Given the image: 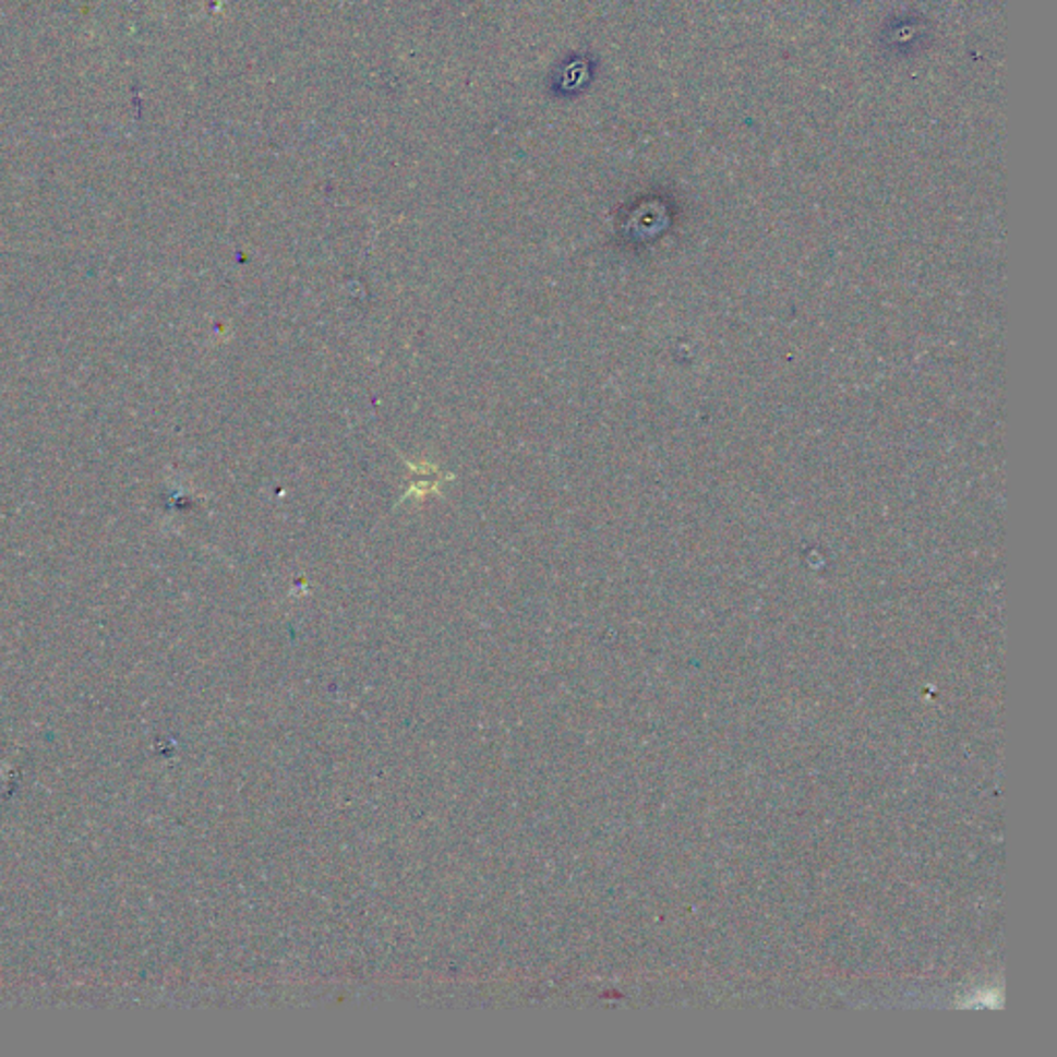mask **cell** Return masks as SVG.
Listing matches in <instances>:
<instances>
[{
  "label": "cell",
  "mask_w": 1057,
  "mask_h": 1057,
  "mask_svg": "<svg viewBox=\"0 0 1057 1057\" xmlns=\"http://www.w3.org/2000/svg\"><path fill=\"white\" fill-rule=\"evenodd\" d=\"M932 36V23L922 13L903 11L885 21L878 34V46L890 58H913L929 46Z\"/></svg>",
  "instance_id": "obj_1"
}]
</instances>
